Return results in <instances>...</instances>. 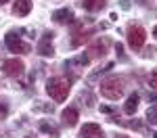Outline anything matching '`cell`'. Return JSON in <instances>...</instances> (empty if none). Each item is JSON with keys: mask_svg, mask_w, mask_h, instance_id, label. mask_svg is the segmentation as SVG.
Returning a JSON list of instances; mask_svg holds the SVG:
<instances>
[{"mask_svg": "<svg viewBox=\"0 0 157 138\" xmlns=\"http://www.w3.org/2000/svg\"><path fill=\"white\" fill-rule=\"evenodd\" d=\"M69 90H71V82L67 80V77H50L48 82H46V92H48V96L52 100H57V103H63V100L67 99V94H69Z\"/></svg>", "mask_w": 157, "mask_h": 138, "instance_id": "6da1fadb", "label": "cell"}, {"mask_svg": "<svg viewBox=\"0 0 157 138\" xmlns=\"http://www.w3.org/2000/svg\"><path fill=\"white\" fill-rule=\"evenodd\" d=\"M126 90V80L117 75H109L107 80L101 82V94L109 100H117Z\"/></svg>", "mask_w": 157, "mask_h": 138, "instance_id": "7a4b0ae2", "label": "cell"}, {"mask_svg": "<svg viewBox=\"0 0 157 138\" xmlns=\"http://www.w3.org/2000/svg\"><path fill=\"white\" fill-rule=\"evenodd\" d=\"M4 44H6V48L11 50V52H23V54L32 52V46H29L27 42H23L15 32H9V34L4 36Z\"/></svg>", "mask_w": 157, "mask_h": 138, "instance_id": "3957f363", "label": "cell"}, {"mask_svg": "<svg viewBox=\"0 0 157 138\" xmlns=\"http://www.w3.org/2000/svg\"><path fill=\"white\" fill-rule=\"evenodd\" d=\"M145 40H147V32L140 25H134V23L128 25V44H130L134 50L143 48V46H145Z\"/></svg>", "mask_w": 157, "mask_h": 138, "instance_id": "277c9868", "label": "cell"}, {"mask_svg": "<svg viewBox=\"0 0 157 138\" xmlns=\"http://www.w3.org/2000/svg\"><path fill=\"white\" fill-rule=\"evenodd\" d=\"M2 71L6 75H11V77H19L25 71V63L21 59H6L2 63Z\"/></svg>", "mask_w": 157, "mask_h": 138, "instance_id": "5b68a950", "label": "cell"}, {"mask_svg": "<svg viewBox=\"0 0 157 138\" xmlns=\"http://www.w3.org/2000/svg\"><path fill=\"white\" fill-rule=\"evenodd\" d=\"M52 38H55V34H52V32H46V34L42 36V40L38 42V52H40L42 57H52V54H55Z\"/></svg>", "mask_w": 157, "mask_h": 138, "instance_id": "8992f818", "label": "cell"}, {"mask_svg": "<svg viewBox=\"0 0 157 138\" xmlns=\"http://www.w3.org/2000/svg\"><path fill=\"white\" fill-rule=\"evenodd\" d=\"M80 138H105L98 124H84L80 130Z\"/></svg>", "mask_w": 157, "mask_h": 138, "instance_id": "52a82bcc", "label": "cell"}, {"mask_svg": "<svg viewBox=\"0 0 157 138\" xmlns=\"http://www.w3.org/2000/svg\"><path fill=\"white\" fill-rule=\"evenodd\" d=\"M73 19H75V17H73V11H71V9H67V6L52 13V21H55V23H61V25L73 23Z\"/></svg>", "mask_w": 157, "mask_h": 138, "instance_id": "ba28073f", "label": "cell"}, {"mask_svg": "<svg viewBox=\"0 0 157 138\" xmlns=\"http://www.w3.org/2000/svg\"><path fill=\"white\" fill-rule=\"evenodd\" d=\"M109 48V40L107 38H103V40H94L92 44H90V48H88V57H103Z\"/></svg>", "mask_w": 157, "mask_h": 138, "instance_id": "9c48e42d", "label": "cell"}, {"mask_svg": "<svg viewBox=\"0 0 157 138\" xmlns=\"http://www.w3.org/2000/svg\"><path fill=\"white\" fill-rule=\"evenodd\" d=\"M29 11H32V0H15V4H13V15L25 17V15H29Z\"/></svg>", "mask_w": 157, "mask_h": 138, "instance_id": "30bf717a", "label": "cell"}, {"mask_svg": "<svg viewBox=\"0 0 157 138\" xmlns=\"http://www.w3.org/2000/svg\"><path fill=\"white\" fill-rule=\"evenodd\" d=\"M61 119H63V124H65V125L73 128V125L78 124V109H75V107H67V109H63Z\"/></svg>", "mask_w": 157, "mask_h": 138, "instance_id": "8fae6325", "label": "cell"}, {"mask_svg": "<svg viewBox=\"0 0 157 138\" xmlns=\"http://www.w3.org/2000/svg\"><path fill=\"white\" fill-rule=\"evenodd\" d=\"M92 36V29H75L71 38V46H82L86 40H90Z\"/></svg>", "mask_w": 157, "mask_h": 138, "instance_id": "7c38bea8", "label": "cell"}, {"mask_svg": "<svg viewBox=\"0 0 157 138\" xmlns=\"http://www.w3.org/2000/svg\"><path fill=\"white\" fill-rule=\"evenodd\" d=\"M138 103H140V96L134 92V94H130L128 96V100H126V105H124V111L128 113V115H132V113H136V109H138Z\"/></svg>", "mask_w": 157, "mask_h": 138, "instance_id": "4fadbf2b", "label": "cell"}, {"mask_svg": "<svg viewBox=\"0 0 157 138\" xmlns=\"http://www.w3.org/2000/svg\"><path fill=\"white\" fill-rule=\"evenodd\" d=\"M105 2H107V0H84L82 6L90 13H97V11H101V9H105Z\"/></svg>", "mask_w": 157, "mask_h": 138, "instance_id": "5bb4252c", "label": "cell"}, {"mask_svg": "<svg viewBox=\"0 0 157 138\" xmlns=\"http://www.w3.org/2000/svg\"><path fill=\"white\" fill-rule=\"evenodd\" d=\"M40 132L48 134L50 138H59V128L52 125V124H48V121H40Z\"/></svg>", "mask_w": 157, "mask_h": 138, "instance_id": "9a60e30c", "label": "cell"}, {"mask_svg": "<svg viewBox=\"0 0 157 138\" xmlns=\"http://www.w3.org/2000/svg\"><path fill=\"white\" fill-rule=\"evenodd\" d=\"M90 63V57L88 54H80V57H75L71 61H67V65H80V67H86Z\"/></svg>", "mask_w": 157, "mask_h": 138, "instance_id": "2e32d148", "label": "cell"}, {"mask_svg": "<svg viewBox=\"0 0 157 138\" xmlns=\"http://www.w3.org/2000/svg\"><path fill=\"white\" fill-rule=\"evenodd\" d=\"M147 121L153 124V125H157V105L149 107V111H147Z\"/></svg>", "mask_w": 157, "mask_h": 138, "instance_id": "e0dca14e", "label": "cell"}, {"mask_svg": "<svg viewBox=\"0 0 157 138\" xmlns=\"http://www.w3.org/2000/svg\"><path fill=\"white\" fill-rule=\"evenodd\" d=\"M128 125H130L132 130H136V132H143V134H147V128L140 124L138 119H134V121H128Z\"/></svg>", "mask_w": 157, "mask_h": 138, "instance_id": "ac0fdd59", "label": "cell"}, {"mask_svg": "<svg viewBox=\"0 0 157 138\" xmlns=\"http://www.w3.org/2000/svg\"><path fill=\"white\" fill-rule=\"evenodd\" d=\"M9 115V103L4 99H0V119H4Z\"/></svg>", "mask_w": 157, "mask_h": 138, "instance_id": "d6986e66", "label": "cell"}, {"mask_svg": "<svg viewBox=\"0 0 157 138\" xmlns=\"http://www.w3.org/2000/svg\"><path fill=\"white\" fill-rule=\"evenodd\" d=\"M149 86L153 88V90H157V71H153V73L149 75Z\"/></svg>", "mask_w": 157, "mask_h": 138, "instance_id": "ffe728a7", "label": "cell"}, {"mask_svg": "<svg viewBox=\"0 0 157 138\" xmlns=\"http://www.w3.org/2000/svg\"><path fill=\"white\" fill-rule=\"evenodd\" d=\"M140 54H143L145 59H149V57H153V54H155V48H153V46H149V48H145Z\"/></svg>", "mask_w": 157, "mask_h": 138, "instance_id": "44dd1931", "label": "cell"}, {"mask_svg": "<svg viewBox=\"0 0 157 138\" xmlns=\"http://www.w3.org/2000/svg\"><path fill=\"white\" fill-rule=\"evenodd\" d=\"M130 2H132V0H121V9H124V11H128V9L132 6Z\"/></svg>", "mask_w": 157, "mask_h": 138, "instance_id": "7402d4cb", "label": "cell"}, {"mask_svg": "<svg viewBox=\"0 0 157 138\" xmlns=\"http://www.w3.org/2000/svg\"><path fill=\"white\" fill-rule=\"evenodd\" d=\"M107 69H113V63H109V65H107ZM101 71H103V69H101ZM101 71H94V73L90 75V80H94V77H98V73H101Z\"/></svg>", "mask_w": 157, "mask_h": 138, "instance_id": "603a6c76", "label": "cell"}, {"mask_svg": "<svg viewBox=\"0 0 157 138\" xmlns=\"http://www.w3.org/2000/svg\"><path fill=\"white\" fill-rule=\"evenodd\" d=\"M101 111L103 113H113V109H111V107H101Z\"/></svg>", "mask_w": 157, "mask_h": 138, "instance_id": "cb8c5ba5", "label": "cell"}, {"mask_svg": "<svg viewBox=\"0 0 157 138\" xmlns=\"http://www.w3.org/2000/svg\"><path fill=\"white\" fill-rule=\"evenodd\" d=\"M115 50H117V54H124V46H121V44H117V46H115Z\"/></svg>", "mask_w": 157, "mask_h": 138, "instance_id": "d4e9b609", "label": "cell"}, {"mask_svg": "<svg viewBox=\"0 0 157 138\" xmlns=\"http://www.w3.org/2000/svg\"><path fill=\"white\" fill-rule=\"evenodd\" d=\"M153 36L157 38V25H155V27H153Z\"/></svg>", "mask_w": 157, "mask_h": 138, "instance_id": "484cf974", "label": "cell"}, {"mask_svg": "<svg viewBox=\"0 0 157 138\" xmlns=\"http://www.w3.org/2000/svg\"><path fill=\"white\" fill-rule=\"evenodd\" d=\"M4 2H9V0H0V6H2V4H4Z\"/></svg>", "mask_w": 157, "mask_h": 138, "instance_id": "4316f807", "label": "cell"}, {"mask_svg": "<svg viewBox=\"0 0 157 138\" xmlns=\"http://www.w3.org/2000/svg\"><path fill=\"white\" fill-rule=\"evenodd\" d=\"M151 136H153V138H157V132H153V134H151Z\"/></svg>", "mask_w": 157, "mask_h": 138, "instance_id": "83f0119b", "label": "cell"}, {"mask_svg": "<svg viewBox=\"0 0 157 138\" xmlns=\"http://www.w3.org/2000/svg\"><path fill=\"white\" fill-rule=\"evenodd\" d=\"M117 138H128V136H124V134H120V136H117Z\"/></svg>", "mask_w": 157, "mask_h": 138, "instance_id": "f1b7e54d", "label": "cell"}, {"mask_svg": "<svg viewBox=\"0 0 157 138\" xmlns=\"http://www.w3.org/2000/svg\"><path fill=\"white\" fill-rule=\"evenodd\" d=\"M25 138H36V136H32V134H29V136H25Z\"/></svg>", "mask_w": 157, "mask_h": 138, "instance_id": "f546056e", "label": "cell"}]
</instances>
